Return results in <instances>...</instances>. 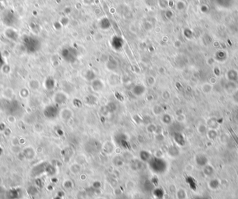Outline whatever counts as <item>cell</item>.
Listing matches in <instances>:
<instances>
[{
    "label": "cell",
    "mask_w": 238,
    "mask_h": 199,
    "mask_svg": "<svg viewBox=\"0 0 238 199\" xmlns=\"http://www.w3.org/2000/svg\"><path fill=\"white\" fill-rule=\"evenodd\" d=\"M24 45L27 50L33 52L37 51L40 48L38 40L32 37H27L25 38L24 40Z\"/></svg>",
    "instance_id": "obj_1"
},
{
    "label": "cell",
    "mask_w": 238,
    "mask_h": 199,
    "mask_svg": "<svg viewBox=\"0 0 238 199\" xmlns=\"http://www.w3.org/2000/svg\"><path fill=\"white\" fill-rule=\"evenodd\" d=\"M63 58L68 62H73L75 61L77 57V51L76 49L72 48V47H68V48L63 49L62 52H61Z\"/></svg>",
    "instance_id": "obj_2"
},
{
    "label": "cell",
    "mask_w": 238,
    "mask_h": 199,
    "mask_svg": "<svg viewBox=\"0 0 238 199\" xmlns=\"http://www.w3.org/2000/svg\"><path fill=\"white\" fill-rule=\"evenodd\" d=\"M150 166L151 169L155 171H160L161 170H164L166 168L165 161L160 158L153 159L150 160Z\"/></svg>",
    "instance_id": "obj_3"
},
{
    "label": "cell",
    "mask_w": 238,
    "mask_h": 199,
    "mask_svg": "<svg viewBox=\"0 0 238 199\" xmlns=\"http://www.w3.org/2000/svg\"><path fill=\"white\" fill-rule=\"evenodd\" d=\"M44 113L47 118L49 119H54L59 115L58 108H57V106H53V105H50V106H48L45 110Z\"/></svg>",
    "instance_id": "obj_4"
},
{
    "label": "cell",
    "mask_w": 238,
    "mask_h": 199,
    "mask_svg": "<svg viewBox=\"0 0 238 199\" xmlns=\"http://www.w3.org/2000/svg\"><path fill=\"white\" fill-rule=\"evenodd\" d=\"M68 100V96L62 92H58L54 96V101L57 105H63L66 103Z\"/></svg>",
    "instance_id": "obj_5"
},
{
    "label": "cell",
    "mask_w": 238,
    "mask_h": 199,
    "mask_svg": "<svg viewBox=\"0 0 238 199\" xmlns=\"http://www.w3.org/2000/svg\"><path fill=\"white\" fill-rule=\"evenodd\" d=\"M59 116H60L61 119H62L63 121H65V122H67V121L70 120V119L72 118L73 115V113L72 111V110H70V108H63L62 110L59 111Z\"/></svg>",
    "instance_id": "obj_6"
},
{
    "label": "cell",
    "mask_w": 238,
    "mask_h": 199,
    "mask_svg": "<svg viewBox=\"0 0 238 199\" xmlns=\"http://www.w3.org/2000/svg\"><path fill=\"white\" fill-rule=\"evenodd\" d=\"M91 88L93 91L96 92H100L104 90V84L103 81L100 79H95L92 81Z\"/></svg>",
    "instance_id": "obj_7"
},
{
    "label": "cell",
    "mask_w": 238,
    "mask_h": 199,
    "mask_svg": "<svg viewBox=\"0 0 238 199\" xmlns=\"http://www.w3.org/2000/svg\"><path fill=\"white\" fill-rule=\"evenodd\" d=\"M132 94L136 97H141V96L144 95L146 92V88L144 85L138 84L136 85L134 88H132Z\"/></svg>",
    "instance_id": "obj_8"
},
{
    "label": "cell",
    "mask_w": 238,
    "mask_h": 199,
    "mask_svg": "<svg viewBox=\"0 0 238 199\" xmlns=\"http://www.w3.org/2000/svg\"><path fill=\"white\" fill-rule=\"evenodd\" d=\"M1 95L5 99L7 100H10L13 99L14 96V92L12 88H6L3 90L2 92H1Z\"/></svg>",
    "instance_id": "obj_9"
},
{
    "label": "cell",
    "mask_w": 238,
    "mask_h": 199,
    "mask_svg": "<svg viewBox=\"0 0 238 199\" xmlns=\"http://www.w3.org/2000/svg\"><path fill=\"white\" fill-rule=\"evenodd\" d=\"M196 162L198 165L205 166L207 165V163H208V159L205 157V155H203V154H199V155H196Z\"/></svg>",
    "instance_id": "obj_10"
},
{
    "label": "cell",
    "mask_w": 238,
    "mask_h": 199,
    "mask_svg": "<svg viewBox=\"0 0 238 199\" xmlns=\"http://www.w3.org/2000/svg\"><path fill=\"white\" fill-rule=\"evenodd\" d=\"M23 153H24V156L25 158L28 159V160H32V159H33L36 155L34 150L31 147H27L26 149L24 150Z\"/></svg>",
    "instance_id": "obj_11"
},
{
    "label": "cell",
    "mask_w": 238,
    "mask_h": 199,
    "mask_svg": "<svg viewBox=\"0 0 238 199\" xmlns=\"http://www.w3.org/2000/svg\"><path fill=\"white\" fill-rule=\"evenodd\" d=\"M29 88L34 91H36L40 88V82L37 80H32L29 83Z\"/></svg>",
    "instance_id": "obj_12"
},
{
    "label": "cell",
    "mask_w": 238,
    "mask_h": 199,
    "mask_svg": "<svg viewBox=\"0 0 238 199\" xmlns=\"http://www.w3.org/2000/svg\"><path fill=\"white\" fill-rule=\"evenodd\" d=\"M227 78H228L231 81L237 80L238 79V74L237 73V71L233 70L228 71V73H227Z\"/></svg>",
    "instance_id": "obj_13"
},
{
    "label": "cell",
    "mask_w": 238,
    "mask_h": 199,
    "mask_svg": "<svg viewBox=\"0 0 238 199\" xmlns=\"http://www.w3.org/2000/svg\"><path fill=\"white\" fill-rule=\"evenodd\" d=\"M219 182L218 180H216V179H213V180H210V182H209V187L212 190H215L217 189L219 187Z\"/></svg>",
    "instance_id": "obj_14"
},
{
    "label": "cell",
    "mask_w": 238,
    "mask_h": 199,
    "mask_svg": "<svg viewBox=\"0 0 238 199\" xmlns=\"http://www.w3.org/2000/svg\"><path fill=\"white\" fill-rule=\"evenodd\" d=\"M162 122L165 124H169L172 122V117L169 114H164L161 117Z\"/></svg>",
    "instance_id": "obj_15"
},
{
    "label": "cell",
    "mask_w": 238,
    "mask_h": 199,
    "mask_svg": "<svg viewBox=\"0 0 238 199\" xmlns=\"http://www.w3.org/2000/svg\"><path fill=\"white\" fill-rule=\"evenodd\" d=\"M19 196V193L16 189L10 190L8 192V197L9 199H15Z\"/></svg>",
    "instance_id": "obj_16"
},
{
    "label": "cell",
    "mask_w": 238,
    "mask_h": 199,
    "mask_svg": "<svg viewBox=\"0 0 238 199\" xmlns=\"http://www.w3.org/2000/svg\"><path fill=\"white\" fill-rule=\"evenodd\" d=\"M95 73H93V71H87L86 73L85 78L87 80L93 81V80H95Z\"/></svg>",
    "instance_id": "obj_17"
},
{
    "label": "cell",
    "mask_w": 238,
    "mask_h": 199,
    "mask_svg": "<svg viewBox=\"0 0 238 199\" xmlns=\"http://www.w3.org/2000/svg\"><path fill=\"white\" fill-rule=\"evenodd\" d=\"M29 95V92L27 88H22L20 92V95L22 98H27V97H28Z\"/></svg>",
    "instance_id": "obj_18"
},
{
    "label": "cell",
    "mask_w": 238,
    "mask_h": 199,
    "mask_svg": "<svg viewBox=\"0 0 238 199\" xmlns=\"http://www.w3.org/2000/svg\"><path fill=\"white\" fill-rule=\"evenodd\" d=\"M213 169L210 166H204V173L205 175H207L208 176H210L213 173Z\"/></svg>",
    "instance_id": "obj_19"
},
{
    "label": "cell",
    "mask_w": 238,
    "mask_h": 199,
    "mask_svg": "<svg viewBox=\"0 0 238 199\" xmlns=\"http://www.w3.org/2000/svg\"><path fill=\"white\" fill-rule=\"evenodd\" d=\"M153 113H154L155 115H160V114L162 113V109L160 106L156 105V106H155L154 107H153Z\"/></svg>",
    "instance_id": "obj_20"
},
{
    "label": "cell",
    "mask_w": 238,
    "mask_h": 199,
    "mask_svg": "<svg viewBox=\"0 0 238 199\" xmlns=\"http://www.w3.org/2000/svg\"><path fill=\"white\" fill-rule=\"evenodd\" d=\"M8 121L10 123H14L16 121V118L13 115H10V116L8 117Z\"/></svg>",
    "instance_id": "obj_21"
}]
</instances>
